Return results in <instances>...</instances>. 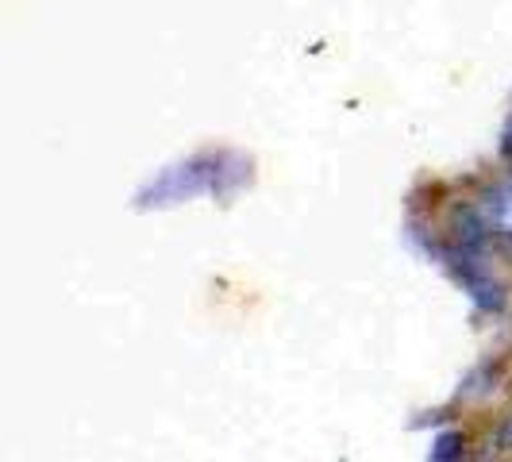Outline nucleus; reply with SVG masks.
Segmentation results:
<instances>
[{"instance_id": "f257e3e1", "label": "nucleus", "mask_w": 512, "mask_h": 462, "mask_svg": "<svg viewBox=\"0 0 512 462\" xmlns=\"http://www.w3.org/2000/svg\"><path fill=\"white\" fill-rule=\"evenodd\" d=\"M228 162H231V154H201V158H189L185 166L166 170L151 189H143V193H139V205H178V201H189V197H197V193H228L224 178H228V174H247L243 162H239L235 170H228Z\"/></svg>"}, {"instance_id": "f03ea898", "label": "nucleus", "mask_w": 512, "mask_h": 462, "mask_svg": "<svg viewBox=\"0 0 512 462\" xmlns=\"http://www.w3.org/2000/svg\"><path fill=\"white\" fill-rule=\"evenodd\" d=\"M474 205L482 208L489 231H493V243L512 255V181L486 185V189L478 193V201H474Z\"/></svg>"}, {"instance_id": "7ed1b4c3", "label": "nucleus", "mask_w": 512, "mask_h": 462, "mask_svg": "<svg viewBox=\"0 0 512 462\" xmlns=\"http://www.w3.org/2000/svg\"><path fill=\"white\" fill-rule=\"evenodd\" d=\"M462 455V436H455V432H447V436L436 439V447H432V459H459Z\"/></svg>"}, {"instance_id": "20e7f679", "label": "nucleus", "mask_w": 512, "mask_h": 462, "mask_svg": "<svg viewBox=\"0 0 512 462\" xmlns=\"http://www.w3.org/2000/svg\"><path fill=\"white\" fill-rule=\"evenodd\" d=\"M501 154L512 162V116L505 120V128H501Z\"/></svg>"}, {"instance_id": "39448f33", "label": "nucleus", "mask_w": 512, "mask_h": 462, "mask_svg": "<svg viewBox=\"0 0 512 462\" xmlns=\"http://www.w3.org/2000/svg\"><path fill=\"white\" fill-rule=\"evenodd\" d=\"M501 447H505V451H512V416L505 420V428H501Z\"/></svg>"}]
</instances>
